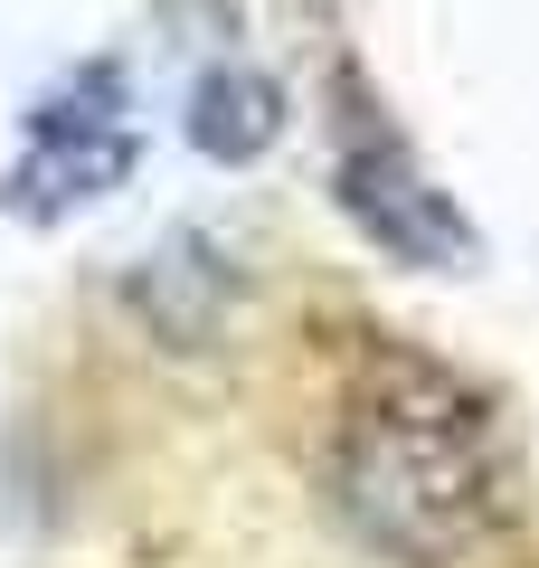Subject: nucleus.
<instances>
[{
    "mask_svg": "<svg viewBox=\"0 0 539 568\" xmlns=\"http://www.w3.org/2000/svg\"><path fill=\"white\" fill-rule=\"evenodd\" d=\"M227 294H237V265H227L209 237H171V246L133 275V304L152 313L161 342H209L218 313H227Z\"/></svg>",
    "mask_w": 539,
    "mask_h": 568,
    "instance_id": "4",
    "label": "nucleus"
},
{
    "mask_svg": "<svg viewBox=\"0 0 539 568\" xmlns=\"http://www.w3.org/2000/svg\"><path fill=\"white\" fill-rule=\"evenodd\" d=\"M332 200H340V219H350L359 237L379 246V256H398V265H445V275L474 265V227H464V209L436 190V171L417 162V142L359 95V85H340Z\"/></svg>",
    "mask_w": 539,
    "mask_h": 568,
    "instance_id": "2",
    "label": "nucleus"
},
{
    "mask_svg": "<svg viewBox=\"0 0 539 568\" xmlns=\"http://www.w3.org/2000/svg\"><path fill=\"white\" fill-rule=\"evenodd\" d=\"M123 171H133L123 67H77V77L29 114V152H20V171H10V209H20V219H67V209L104 200Z\"/></svg>",
    "mask_w": 539,
    "mask_h": 568,
    "instance_id": "3",
    "label": "nucleus"
},
{
    "mask_svg": "<svg viewBox=\"0 0 539 568\" xmlns=\"http://www.w3.org/2000/svg\"><path fill=\"white\" fill-rule=\"evenodd\" d=\"M322 493L388 568H464L501 530V426L464 369L379 351L322 426Z\"/></svg>",
    "mask_w": 539,
    "mask_h": 568,
    "instance_id": "1",
    "label": "nucleus"
},
{
    "mask_svg": "<svg viewBox=\"0 0 539 568\" xmlns=\"http://www.w3.org/2000/svg\"><path fill=\"white\" fill-rule=\"evenodd\" d=\"M275 133H284L275 77H256V67H218V77H200V95H190V142H200L209 162H256Z\"/></svg>",
    "mask_w": 539,
    "mask_h": 568,
    "instance_id": "5",
    "label": "nucleus"
}]
</instances>
